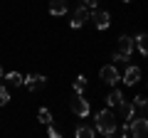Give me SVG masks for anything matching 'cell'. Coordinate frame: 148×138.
<instances>
[{"label": "cell", "mask_w": 148, "mask_h": 138, "mask_svg": "<svg viewBox=\"0 0 148 138\" xmlns=\"http://www.w3.org/2000/svg\"><path fill=\"white\" fill-rule=\"evenodd\" d=\"M116 116H114V111H109V109H104V111L96 113V131L104 133V136H114L116 133Z\"/></svg>", "instance_id": "obj_1"}, {"label": "cell", "mask_w": 148, "mask_h": 138, "mask_svg": "<svg viewBox=\"0 0 148 138\" xmlns=\"http://www.w3.org/2000/svg\"><path fill=\"white\" fill-rule=\"evenodd\" d=\"M69 109H72V113H74V116H79V118H86V116L91 113V104H89V101H86V99H84L82 94H79V96H74V99H72Z\"/></svg>", "instance_id": "obj_2"}, {"label": "cell", "mask_w": 148, "mask_h": 138, "mask_svg": "<svg viewBox=\"0 0 148 138\" xmlns=\"http://www.w3.org/2000/svg\"><path fill=\"white\" fill-rule=\"evenodd\" d=\"M146 133H148V121H146V116H136V118L128 121V136L143 138Z\"/></svg>", "instance_id": "obj_3"}, {"label": "cell", "mask_w": 148, "mask_h": 138, "mask_svg": "<svg viewBox=\"0 0 148 138\" xmlns=\"http://www.w3.org/2000/svg\"><path fill=\"white\" fill-rule=\"evenodd\" d=\"M99 77H101L104 84H111V86H114V84L119 81V69H116V64H106V67H101Z\"/></svg>", "instance_id": "obj_4"}, {"label": "cell", "mask_w": 148, "mask_h": 138, "mask_svg": "<svg viewBox=\"0 0 148 138\" xmlns=\"http://www.w3.org/2000/svg\"><path fill=\"white\" fill-rule=\"evenodd\" d=\"M89 15H91V10L86 5H82V8H77V10H74V15H72V22H69V25L74 27V30H79L82 25H84L86 20H89Z\"/></svg>", "instance_id": "obj_5"}, {"label": "cell", "mask_w": 148, "mask_h": 138, "mask_svg": "<svg viewBox=\"0 0 148 138\" xmlns=\"http://www.w3.org/2000/svg\"><path fill=\"white\" fill-rule=\"evenodd\" d=\"M22 84H25L30 91H40L45 84H47V79H45V74H30V77H22Z\"/></svg>", "instance_id": "obj_6"}, {"label": "cell", "mask_w": 148, "mask_h": 138, "mask_svg": "<svg viewBox=\"0 0 148 138\" xmlns=\"http://www.w3.org/2000/svg\"><path fill=\"white\" fill-rule=\"evenodd\" d=\"M89 17L94 20V27H96V30H106V27L111 25V15H109L106 10H94Z\"/></svg>", "instance_id": "obj_7"}, {"label": "cell", "mask_w": 148, "mask_h": 138, "mask_svg": "<svg viewBox=\"0 0 148 138\" xmlns=\"http://www.w3.org/2000/svg\"><path fill=\"white\" fill-rule=\"evenodd\" d=\"M138 81H141V69L138 67H126V72H123V84L126 86H136Z\"/></svg>", "instance_id": "obj_8"}, {"label": "cell", "mask_w": 148, "mask_h": 138, "mask_svg": "<svg viewBox=\"0 0 148 138\" xmlns=\"http://www.w3.org/2000/svg\"><path fill=\"white\" fill-rule=\"evenodd\" d=\"M119 52L126 54V57H131V54H133V37L121 35V37H119Z\"/></svg>", "instance_id": "obj_9"}, {"label": "cell", "mask_w": 148, "mask_h": 138, "mask_svg": "<svg viewBox=\"0 0 148 138\" xmlns=\"http://www.w3.org/2000/svg\"><path fill=\"white\" fill-rule=\"evenodd\" d=\"M116 109H119V116H121V121H123V123L133 118V106H131V101H126V99H123Z\"/></svg>", "instance_id": "obj_10"}, {"label": "cell", "mask_w": 148, "mask_h": 138, "mask_svg": "<svg viewBox=\"0 0 148 138\" xmlns=\"http://www.w3.org/2000/svg\"><path fill=\"white\" fill-rule=\"evenodd\" d=\"M67 0H49V12H52V15H64V12H67Z\"/></svg>", "instance_id": "obj_11"}, {"label": "cell", "mask_w": 148, "mask_h": 138, "mask_svg": "<svg viewBox=\"0 0 148 138\" xmlns=\"http://www.w3.org/2000/svg\"><path fill=\"white\" fill-rule=\"evenodd\" d=\"M131 106H133V111H138V116H146V111H148L146 96H136V99L131 101Z\"/></svg>", "instance_id": "obj_12"}, {"label": "cell", "mask_w": 148, "mask_h": 138, "mask_svg": "<svg viewBox=\"0 0 148 138\" xmlns=\"http://www.w3.org/2000/svg\"><path fill=\"white\" fill-rule=\"evenodd\" d=\"M121 101H123V94L116 89V86H114V89H111L109 94H106V104H109V106H119Z\"/></svg>", "instance_id": "obj_13"}, {"label": "cell", "mask_w": 148, "mask_h": 138, "mask_svg": "<svg viewBox=\"0 0 148 138\" xmlns=\"http://www.w3.org/2000/svg\"><path fill=\"white\" fill-rule=\"evenodd\" d=\"M5 81H8L10 86H22V74H20V72H8V74H5Z\"/></svg>", "instance_id": "obj_14"}, {"label": "cell", "mask_w": 148, "mask_h": 138, "mask_svg": "<svg viewBox=\"0 0 148 138\" xmlns=\"http://www.w3.org/2000/svg\"><path fill=\"white\" fill-rule=\"evenodd\" d=\"M136 47H138V52H141V54H148V37L143 35V32L136 37Z\"/></svg>", "instance_id": "obj_15"}, {"label": "cell", "mask_w": 148, "mask_h": 138, "mask_svg": "<svg viewBox=\"0 0 148 138\" xmlns=\"http://www.w3.org/2000/svg\"><path fill=\"white\" fill-rule=\"evenodd\" d=\"M37 121L45 123V126L52 123V113H49V109H40V111H37Z\"/></svg>", "instance_id": "obj_16"}, {"label": "cell", "mask_w": 148, "mask_h": 138, "mask_svg": "<svg viewBox=\"0 0 148 138\" xmlns=\"http://www.w3.org/2000/svg\"><path fill=\"white\" fill-rule=\"evenodd\" d=\"M74 136H77V138H94V128H89V126H79Z\"/></svg>", "instance_id": "obj_17"}, {"label": "cell", "mask_w": 148, "mask_h": 138, "mask_svg": "<svg viewBox=\"0 0 148 138\" xmlns=\"http://www.w3.org/2000/svg\"><path fill=\"white\" fill-rule=\"evenodd\" d=\"M84 89H86V77L82 74V77H77V79H74V91H77V94H82Z\"/></svg>", "instance_id": "obj_18"}, {"label": "cell", "mask_w": 148, "mask_h": 138, "mask_svg": "<svg viewBox=\"0 0 148 138\" xmlns=\"http://www.w3.org/2000/svg\"><path fill=\"white\" fill-rule=\"evenodd\" d=\"M8 101H10V91H8L5 86H0V106H5Z\"/></svg>", "instance_id": "obj_19"}, {"label": "cell", "mask_w": 148, "mask_h": 138, "mask_svg": "<svg viewBox=\"0 0 148 138\" xmlns=\"http://www.w3.org/2000/svg\"><path fill=\"white\" fill-rule=\"evenodd\" d=\"M128 62V57H126V54H121V52H116V54H114V64H126Z\"/></svg>", "instance_id": "obj_20"}, {"label": "cell", "mask_w": 148, "mask_h": 138, "mask_svg": "<svg viewBox=\"0 0 148 138\" xmlns=\"http://www.w3.org/2000/svg\"><path fill=\"white\" fill-rule=\"evenodd\" d=\"M47 126H49V128H47V133H49V138H59V136H62V133H59L57 128L52 126V123H47Z\"/></svg>", "instance_id": "obj_21"}, {"label": "cell", "mask_w": 148, "mask_h": 138, "mask_svg": "<svg viewBox=\"0 0 148 138\" xmlns=\"http://www.w3.org/2000/svg\"><path fill=\"white\" fill-rule=\"evenodd\" d=\"M84 5L89 8V10H96V8H99V0H84Z\"/></svg>", "instance_id": "obj_22"}, {"label": "cell", "mask_w": 148, "mask_h": 138, "mask_svg": "<svg viewBox=\"0 0 148 138\" xmlns=\"http://www.w3.org/2000/svg\"><path fill=\"white\" fill-rule=\"evenodd\" d=\"M123 3H133V0H123Z\"/></svg>", "instance_id": "obj_23"}, {"label": "cell", "mask_w": 148, "mask_h": 138, "mask_svg": "<svg viewBox=\"0 0 148 138\" xmlns=\"http://www.w3.org/2000/svg\"><path fill=\"white\" fill-rule=\"evenodd\" d=\"M0 77H3V67H0Z\"/></svg>", "instance_id": "obj_24"}]
</instances>
